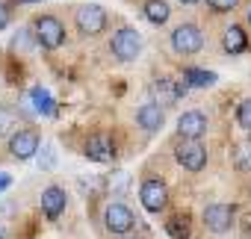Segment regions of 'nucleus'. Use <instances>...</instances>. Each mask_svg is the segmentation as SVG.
Wrapping results in <instances>:
<instances>
[{
	"instance_id": "f257e3e1",
	"label": "nucleus",
	"mask_w": 251,
	"mask_h": 239,
	"mask_svg": "<svg viewBox=\"0 0 251 239\" xmlns=\"http://www.w3.org/2000/svg\"><path fill=\"white\" fill-rule=\"evenodd\" d=\"M103 227L112 233V236H124V233H130L136 227V215L127 204H121V201H109L103 207Z\"/></svg>"
},
{
	"instance_id": "f03ea898",
	"label": "nucleus",
	"mask_w": 251,
	"mask_h": 239,
	"mask_svg": "<svg viewBox=\"0 0 251 239\" xmlns=\"http://www.w3.org/2000/svg\"><path fill=\"white\" fill-rule=\"evenodd\" d=\"M109 50L118 62H133L139 53H142V36L133 30V27H121L112 42H109Z\"/></svg>"
},
{
	"instance_id": "7ed1b4c3",
	"label": "nucleus",
	"mask_w": 251,
	"mask_h": 239,
	"mask_svg": "<svg viewBox=\"0 0 251 239\" xmlns=\"http://www.w3.org/2000/svg\"><path fill=\"white\" fill-rule=\"evenodd\" d=\"M175 160H177L186 171L198 174V171L207 166V148H204L198 139H183V142H177V148H175Z\"/></svg>"
},
{
	"instance_id": "20e7f679",
	"label": "nucleus",
	"mask_w": 251,
	"mask_h": 239,
	"mask_svg": "<svg viewBox=\"0 0 251 239\" xmlns=\"http://www.w3.org/2000/svg\"><path fill=\"white\" fill-rule=\"evenodd\" d=\"M74 21H77V30H80L83 36H98V33L106 27L109 15H106L103 6H98V3H86V6H80V9L74 12Z\"/></svg>"
},
{
	"instance_id": "39448f33",
	"label": "nucleus",
	"mask_w": 251,
	"mask_h": 239,
	"mask_svg": "<svg viewBox=\"0 0 251 239\" xmlns=\"http://www.w3.org/2000/svg\"><path fill=\"white\" fill-rule=\"evenodd\" d=\"M139 201H142V207L148 213H163L169 207V186L160 177H148L139 186Z\"/></svg>"
},
{
	"instance_id": "423d86ee",
	"label": "nucleus",
	"mask_w": 251,
	"mask_h": 239,
	"mask_svg": "<svg viewBox=\"0 0 251 239\" xmlns=\"http://www.w3.org/2000/svg\"><path fill=\"white\" fill-rule=\"evenodd\" d=\"M33 30H36L39 45L48 48V50H56V48H62V42H65V27H62L53 15H42V18H36Z\"/></svg>"
},
{
	"instance_id": "0eeeda50",
	"label": "nucleus",
	"mask_w": 251,
	"mask_h": 239,
	"mask_svg": "<svg viewBox=\"0 0 251 239\" xmlns=\"http://www.w3.org/2000/svg\"><path fill=\"white\" fill-rule=\"evenodd\" d=\"M39 145H42V136L33 127H24V130L9 133V154L15 160H33L39 154Z\"/></svg>"
},
{
	"instance_id": "6e6552de",
	"label": "nucleus",
	"mask_w": 251,
	"mask_h": 239,
	"mask_svg": "<svg viewBox=\"0 0 251 239\" xmlns=\"http://www.w3.org/2000/svg\"><path fill=\"white\" fill-rule=\"evenodd\" d=\"M172 48L183 56H192L204 48V36L195 24H180V27L172 30Z\"/></svg>"
},
{
	"instance_id": "1a4fd4ad",
	"label": "nucleus",
	"mask_w": 251,
	"mask_h": 239,
	"mask_svg": "<svg viewBox=\"0 0 251 239\" xmlns=\"http://www.w3.org/2000/svg\"><path fill=\"white\" fill-rule=\"evenodd\" d=\"M233 213H236V207L233 204H210L207 210H204V224H207V230H213V233H227L230 230V224H233Z\"/></svg>"
},
{
	"instance_id": "9d476101",
	"label": "nucleus",
	"mask_w": 251,
	"mask_h": 239,
	"mask_svg": "<svg viewBox=\"0 0 251 239\" xmlns=\"http://www.w3.org/2000/svg\"><path fill=\"white\" fill-rule=\"evenodd\" d=\"M204 130H207V115L201 109H189L177 118V133L183 139H201Z\"/></svg>"
},
{
	"instance_id": "9b49d317",
	"label": "nucleus",
	"mask_w": 251,
	"mask_h": 239,
	"mask_svg": "<svg viewBox=\"0 0 251 239\" xmlns=\"http://www.w3.org/2000/svg\"><path fill=\"white\" fill-rule=\"evenodd\" d=\"M86 157L92 163H109L115 157V145H112V136L106 133H95L86 139Z\"/></svg>"
},
{
	"instance_id": "f8f14e48",
	"label": "nucleus",
	"mask_w": 251,
	"mask_h": 239,
	"mask_svg": "<svg viewBox=\"0 0 251 239\" xmlns=\"http://www.w3.org/2000/svg\"><path fill=\"white\" fill-rule=\"evenodd\" d=\"M136 124H139L145 133H157V130L166 124L163 106H160V103H142V106L136 109Z\"/></svg>"
},
{
	"instance_id": "ddd939ff",
	"label": "nucleus",
	"mask_w": 251,
	"mask_h": 239,
	"mask_svg": "<svg viewBox=\"0 0 251 239\" xmlns=\"http://www.w3.org/2000/svg\"><path fill=\"white\" fill-rule=\"evenodd\" d=\"M65 207H68V195H65L62 186H48L42 192V210H45L48 218H59L65 213Z\"/></svg>"
},
{
	"instance_id": "4468645a",
	"label": "nucleus",
	"mask_w": 251,
	"mask_h": 239,
	"mask_svg": "<svg viewBox=\"0 0 251 239\" xmlns=\"http://www.w3.org/2000/svg\"><path fill=\"white\" fill-rule=\"evenodd\" d=\"M177 97H180V86L175 80H157L154 83V103H160L163 109L177 103Z\"/></svg>"
},
{
	"instance_id": "2eb2a0df",
	"label": "nucleus",
	"mask_w": 251,
	"mask_h": 239,
	"mask_svg": "<svg viewBox=\"0 0 251 239\" xmlns=\"http://www.w3.org/2000/svg\"><path fill=\"white\" fill-rule=\"evenodd\" d=\"M222 45H225V53H230V56H236V53H245L248 50V36L242 33V27H227L225 30V39H222Z\"/></svg>"
},
{
	"instance_id": "dca6fc26",
	"label": "nucleus",
	"mask_w": 251,
	"mask_h": 239,
	"mask_svg": "<svg viewBox=\"0 0 251 239\" xmlns=\"http://www.w3.org/2000/svg\"><path fill=\"white\" fill-rule=\"evenodd\" d=\"M166 233L172 239H192V227H189V218L183 213H175L166 218Z\"/></svg>"
},
{
	"instance_id": "f3484780",
	"label": "nucleus",
	"mask_w": 251,
	"mask_h": 239,
	"mask_svg": "<svg viewBox=\"0 0 251 239\" xmlns=\"http://www.w3.org/2000/svg\"><path fill=\"white\" fill-rule=\"evenodd\" d=\"M230 157H233V168L236 171H251V139H236Z\"/></svg>"
},
{
	"instance_id": "a211bd4d",
	"label": "nucleus",
	"mask_w": 251,
	"mask_h": 239,
	"mask_svg": "<svg viewBox=\"0 0 251 239\" xmlns=\"http://www.w3.org/2000/svg\"><path fill=\"white\" fill-rule=\"evenodd\" d=\"M169 15H172V9H169L166 0H145V18L151 24H166Z\"/></svg>"
},
{
	"instance_id": "6ab92c4d",
	"label": "nucleus",
	"mask_w": 251,
	"mask_h": 239,
	"mask_svg": "<svg viewBox=\"0 0 251 239\" xmlns=\"http://www.w3.org/2000/svg\"><path fill=\"white\" fill-rule=\"evenodd\" d=\"M183 83L192 89V86H213L216 83V74L213 71H201V68H186L183 71Z\"/></svg>"
},
{
	"instance_id": "aec40b11",
	"label": "nucleus",
	"mask_w": 251,
	"mask_h": 239,
	"mask_svg": "<svg viewBox=\"0 0 251 239\" xmlns=\"http://www.w3.org/2000/svg\"><path fill=\"white\" fill-rule=\"evenodd\" d=\"M33 103H36V109L42 112V115H56V103H53V97H50V92L48 89H33Z\"/></svg>"
},
{
	"instance_id": "412c9836",
	"label": "nucleus",
	"mask_w": 251,
	"mask_h": 239,
	"mask_svg": "<svg viewBox=\"0 0 251 239\" xmlns=\"http://www.w3.org/2000/svg\"><path fill=\"white\" fill-rule=\"evenodd\" d=\"M236 124H239L242 130H248V133H251V97H248V100H242V103L236 106Z\"/></svg>"
},
{
	"instance_id": "4be33fe9",
	"label": "nucleus",
	"mask_w": 251,
	"mask_h": 239,
	"mask_svg": "<svg viewBox=\"0 0 251 239\" xmlns=\"http://www.w3.org/2000/svg\"><path fill=\"white\" fill-rule=\"evenodd\" d=\"M12 121H15V115H12L6 106H0V136H6V133H9Z\"/></svg>"
},
{
	"instance_id": "5701e85b",
	"label": "nucleus",
	"mask_w": 251,
	"mask_h": 239,
	"mask_svg": "<svg viewBox=\"0 0 251 239\" xmlns=\"http://www.w3.org/2000/svg\"><path fill=\"white\" fill-rule=\"evenodd\" d=\"M236 3H239V0H207V6H210L213 12H230Z\"/></svg>"
},
{
	"instance_id": "b1692460",
	"label": "nucleus",
	"mask_w": 251,
	"mask_h": 239,
	"mask_svg": "<svg viewBox=\"0 0 251 239\" xmlns=\"http://www.w3.org/2000/svg\"><path fill=\"white\" fill-rule=\"evenodd\" d=\"M124 183H127V174H118L115 180H109V192H124V189H127Z\"/></svg>"
},
{
	"instance_id": "393cba45",
	"label": "nucleus",
	"mask_w": 251,
	"mask_h": 239,
	"mask_svg": "<svg viewBox=\"0 0 251 239\" xmlns=\"http://www.w3.org/2000/svg\"><path fill=\"white\" fill-rule=\"evenodd\" d=\"M9 186H12V177H9L6 171H0V192H6Z\"/></svg>"
},
{
	"instance_id": "a878e982",
	"label": "nucleus",
	"mask_w": 251,
	"mask_h": 239,
	"mask_svg": "<svg viewBox=\"0 0 251 239\" xmlns=\"http://www.w3.org/2000/svg\"><path fill=\"white\" fill-rule=\"evenodd\" d=\"M242 233H245V236H251V215L245 218V224H242Z\"/></svg>"
},
{
	"instance_id": "bb28decb",
	"label": "nucleus",
	"mask_w": 251,
	"mask_h": 239,
	"mask_svg": "<svg viewBox=\"0 0 251 239\" xmlns=\"http://www.w3.org/2000/svg\"><path fill=\"white\" fill-rule=\"evenodd\" d=\"M3 27H6V9L0 6V30H3Z\"/></svg>"
},
{
	"instance_id": "cd10ccee",
	"label": "nucleus",
	"mask_w": 251,
	"mask_h": 239,
	"mask_svg": "<svg viewBox=\"0 0 251 239\" xmlns=\"http://www.w3.org/2000/svg\"><path fill=\"white\" fill-rule=\"evenodd\" d=\"M180 3H183V6H195V3H198V0H180Z\"/></svg>"
},
{
	"instance_id": "c85d7f7f",
	"label": "nucleus",
	"mask_w": 251,
	"mask_h": 239,
	"mask_svg": "<svg viewBox=\"0 0 251 239\" xmlns=\"http://www.w3.org/2000/svg\"><path fill=\"white\" fill-rule=\"evenodd\" d=\"M0 239H6V233H3V227H0Z\"/></svg>"
},
{
	"instance_id": "c756f323",
	"label": "nucleus",
	"mask_w": 251,
	"mask_h": 239,
	"mask_svg": "<svg viewBox=\"0 0 251 239\" xmlns=\"http://www.w3.org/2000/svg\"><path fill=\"white\" fill-rule=\"evenodd\" d=\"M248 24H251V9H248Z\"/></svg>"
},
{
	"instance_id": "7c9ffc66",
	"label": "nucleus",
	"mask_w": 251,
	"mask_h": 239,
	"mask_svg": "<svg viewBox=\"0 0 251 239\" xmlns=\"http://www.w3.org/2000/svg\"><path fill=\"white\" fill-rule=\"evenodd\" d=\"M248 195H251V180H248Z\"/></svg>"
},
{
	"instance_id": "2f4dec72",
	"label": "nucleus",
	"mask_w": 251,
	"mask_h": 239,
	"mask_svg": "<svg viewBox=\"0 0 251 239\" xmlns=\"http://www.w3.org/2000/svg\"><path fill=\"white\" fill-rule=\"evenodd\" d=\"M24 3H36V0H24Z\"/></svg>"
}]
</instances>
